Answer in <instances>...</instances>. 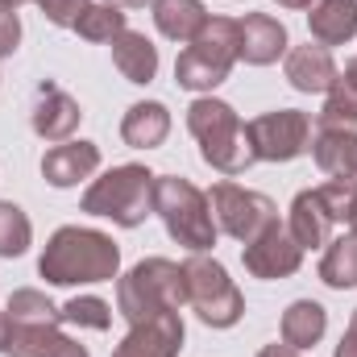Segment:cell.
Wrapping results in <instances>:
<instances>
[{"mask_svg":"<svg viewBox=\"0 0 357 357\" xmlns=\"http://www.w3.org/2000/svg\"><path fill=\"white\" fill-rule=\"evenodd\" d=\"M38 274L50 287H84V282H112L121 274V250L108 233L100 229H84V225H63L42 258H38Z\"/></svg>","mask_w":357,"mask_h":357,"instance_id":"obj_1","label":"cell"},{"mask_svg":"<svg viewBox=\"0 0 357 357\" xmlns=\"http://www.w3.org/2000/svg\"><path fill=\"white\" fill-rule=\"evenodd\" d=\"M187 129L199 142V154L212 171L220 175H241L258 162L254 142L241 125V116L233 112V104L216 100V96H195L187 108Z\"/></svg>","mask_w":357,"mask_h":357,"instance_id":"obj_2","label":"cell"},{"mask_svg":"<svg viewBox=\"0 0 357 357\" xmlns=\"http://www.w3.org/2000/svg\"><path fill=\"white\" fill-rule=\"evenodd\" d=\"M183 303H187L183 266L171 258H146L116 278V312L129 324H142L158 312H178Z\"/></svg>","mask_w":357,"mask_h":357,"instance_id":"obj_3","label":"cell"},{"mask_svg":"<svg viewBox=\"0 0 357 357\" xmlns=\"http://www.w3.org/2000/svg\"><path fill=\"white\" fill-rule=\"evenodd\" d=\"M154 212L162 216L171 241H178L191 254H208L216 245V220L208 208V195L178 175H158L154 178Z\"/></svg>","mask_w":357,"mask_h":357,"instance_id":"obj_4","label":"cell"},{"mask_svg":"<svg viewBox=\"0 0 357 357\" xmlns=\"http://www.w3.org/2000/svg\"><path fill=\"white\" fill-rule=\"evenodd\" d=\"M154 178L146 167L137 162H125V167H112L108 175H100L84 191V212L88 216H104L121 229H137L150 212H154Z\"/></svg>","mask_w":357,"mask_h":357,"instance_id":"obj_5","label":"cell"},{"mask_svg":"<svg viewBox=\"0 0 357 357\" xmlns=\"http://www.w3.org/2000/svg\"><path fill=\"white\" fill-rule=\"evenodd\" d=\"M183 287H187V303L208 328H233L245 316V295L237 291V282L216 258L191 254L183 262Z\"/></svg>","mask_w":357,"mask_h":357,"instance_id":"obj_6","label":"cell"},{"mask_svg":"<svg viewBox=\"0 0 357 357\" xmlns=\"http://www.w3.org/2000/svg\"><path fill=\"white\" fill-rule=\"evenodd\" d=\"M208 208L216 220V233H229L233 241L250 245L254 237H262L270 225H278V208L262 191L237 187V183H216L208 191Z\"/></svg>","mask_w":357,"mask_h":357,"instance_id":"obj_7","label":"cell"},{"mask_svg":"<svg viewBox=\"0 0 357 357\" xmlns=\"http://www.w3.org/2000/svg\"><path fill=\"white\" fill-rule=\"evenodd\" d=\"M258 162H295L312 150V116L299 108H274L245 125Z\"/></svg>","mask_w":357,"mask_h":357,"instance_id":"obj_8","label":"cell"},{"mask_svg":"<svg viewBox=\"0 0 357 357\" xmlns=\"http://www.w3.org/2000/svg\"><path fill=\"white\" fill-rule=\"evenodd\" d=\"M241 262L254 278H291L295 270L303 266V245L287 233V225H270L262 237H254L245 250H241Z\"/></svg>","mask_w":357,"mask_h":357,"instance_id":"obj_9","label":"cell"},{"mask_svg":"<svg viewBox=\"0 0 357 357\" xmlns=\"http://www.w3.org/2000/svg\"><path fill=\"white\" fill-rule=\"evenodd\" d=\"M183 316L178 312H158L142 324L129 328V337L112 349V357H178L183 349Z\"/></svg>","mask_w":357,"mask_h":357,"instance_id":"obj_10","label":"cell"},{"mask_svg":"<svg viewBox=\"0 0 357 357\" xmlns=\"http://www.w3.org/2000/svg\"><path fill=\"white\" fill-rule=\"evenodd\" d=\"M287 54V25L270 13H250L237 21V59L250 67H270Z\"/></svg>","mask_w":357,"mask_h":357,"instance_id":"obj_11","label":"cell"},{"mask_svg":"<svg viewBox=\"0 0 357 357\" xmlns=\"http://www.w3.org/2000/svg\"><path fill=\"white\" fill-rule=\"evenodd\" d=\"M79 121H84V108H79L75 96H67L54 84L38 88V100H33V133L42 142H54V146L71 142V133L79 129Z\"/></svg>","mask_w":357,"mask_h":357,"instance_id":"obj_12","label":"cell"},{"mask_svg":"<svg viewBox=\"0 0 357 357\" xmlns=\"http://www.w3.org/2000/svg\"><path fill=\"white\" fill-rule=\"evenodd\" d=\"M282 71H287V84L295 91H303V96H328L333 84H337V75H341V67L333 63V54L324 46H312V42L287 50Z\"/></svg>","mask_w":357,"mask_h":357,"instance_id":"obj_13","label":"cell"},{"mask_svg":"<svg viewBox=\"0 0 357 357\" xmlns=\"http://www.w3.org/2000/svg\"><path fill=\"white\" fill-rule=\"evenodd\" d=\"M100 171V146L96 142H59L42 154V178L50 187H75L79 178H91Z\"/></svg>","mask_w":357,"mask_h":357,"instance_id":"obj_14","label":"cell"},{"mask_svg":"<svg viewBox=\"0 0 357 357\" xmlns=\"http://www.w3.org/2000/svg\"><path fill=\"white\" fill-rule=\"evenodd\" d=\"M307 29L316 46H345L357 38V0H312L307 4Z\"/></svg>","mask_w":357,"mask_h":357,"instance_id":"obj_15","label":"cell"},{"mask_svg":"<svg viewBox=\"0 0 357 357\" xmlns=\"http://www.w3.org/2000/svg\"><path fill=\"white\" fill-rule=\"evenodd\" d=\"M333 216H328V208H324V199H320V191L312 187V191H299L295 199H291V216H287V233L303 245V250H320V245H328V233H333Z\"/></svg>","mask_w":357,"mask_h":357,"instance_id":"obj_16","label":"cell"},{"mask_svg":"<svg viewBox=\"0 0 357 357\" xmlns=\"http://www.w3.org/2000/svg\"><path fill=\"white\" fill-rule=\"evenodd\" d=\"M312 154H316V167L328 178H341V183L357 187V133L354 129H320L316 142H312Z\"/></svg>","mask_w":357,"mask_h":357,"instance_id":"obj_17","label":"cell"},{"mask_svg":"<svg viewBox=\"0 0 357 357\" xmlns=\"http://www.w3.org/2000/svg\"><path fill=\"white\" fill-rule=\"evenodd\" d=\"M167 133H171V108L158 104V100L133 104V108L125 112V121H121V137H125V146H133V150H158V146L167 142Z\"/></svg>","mask_w":357,"mask_h":357,"instance_id":"obj_18","label":"cell"},{"mask_svg":"<svg viewBox=\"0 0 357 357\" xmlns=\"http://www.w3.org/2000/svg\"><path fill=\"white\" fill-rule=\"evenodd\" d=\"M112 63L129 84H150L158 75V46L137 29H121L112 38Z\"/></svg>","mask_w":357,"mask_h":357,"instance_id":"obj_19","label":"cell"},{"mask_svg":"<svg viewBox=\"0 0 357 357\" xmlns=\"http://www.w3.org/2000/svg\"><path fill=\"white\" fill-rule=\"evenodd\" d=\"M204 21H208L204 0H154V25L171 42L191 46V38L204 29Z\"/></svg>","mask_w":357,"mask_h":357,"instance_id":"obj_20","label":"cell"},{"mask_svg":"<svg viewBox=\"0 0 357 357\" xmlns=\"http://www.w3.org/2000/svg\"><path fill=\"white\" fill-rule=\"evenodd\" d=\"M324 328H328V312H324L316 299H295V303L282 312V345H291V349H312V345H320Z\"/></svg>","mask_w":357,"mask_h":357,"instance_id":"obj_21","label":"cell"},{"mask_svg":"<svg viewBox=\"0 0 357 357\" xmlns=\"http://www.w3.org/2000/svg\"><path fill=\"white\" fill-rule=\"evenodd\" d=\"M191 50L204 54L208 63L233 71V63H237V21L233 17H208L204 29L191 38Z\"/></svg>","mask_w":357,"mask_h":357,"instance_id":"obj_22","label":"cell"},{"mask_svg":"<svg viewBox=\"0 0 357 357\" xmlns=\"http://www.w3.org/2000/svg\"><path fill=\"white\" fill-rule=\"evenodd\" d=\"M357 125V59L337 75V84L328 91L324 108H320V129H354Z\"/></svg>","mask_w":357,"mask_h":357,"instance_id":"obj_23","label":"cell"},{"mask_svg":"<svg viewBox=\"0 0 357 357\" xmlns=\"http://www.w3.org/2000/svg\"><path fill=\"white\" fill-rule=\"evenodd\" d=\"M320 278H324V287H333V291H349V287H357V237L354 233L333 237V241L324 245Z\"/></svg>","mask_w":357,"mask_h":357,"instance_id":"obj_24","label":"cell"},{"mask_svg":"<svg viewBox=\"0 0 357 357\" xmlns=\"http://www.w3.org/2000/svg\"><path fill=\"white\" fill-rule=\"evenodd\" d=\"M4 312H8L13 324H25V328H59V324H63V307H54L38 287L13 291V299H8Z\"/></svg>","mask_w":357,"mask_h":357,"instance_id":"obj_25","label":"cell"},{"mask_svg":"<svg viewBox=\"0 0 357 357\" xmlns=\"http://www.w3.org/2000/svg\"><path fill=\"white\" fill-rule=\"evenodd\" d=\"M229 79V71L225 67H216V63H208L204 54H195L191 46L183 50L175 59V84L187 91H199V96H212V88H220Z\"/></svg>","mask_w":357,"mask_h":357,"instance_id":"obj_26","label":"cell"},{"mask_svg":"<svg viewBox=\"0 0 357 357\" xmlns=\"http://www.w3.org/2000/svg\"><path fill=\"white\" fill-rule=\"evenodd\" d=\"M121 29H129L125 25V13L121 8H112V4H88L84 13H79V21H75V33L84 38V42H112Z\"/></svg>","mask_w":357,"mask_h":357,"instance_id":"obj_27","label":"cell"},{"mask_svg":"<svg viewBox=\"0 0 357 357\" xmlns=\"http://www.w3.org/2000/svg\"><path fill=\"white\" fill-rule=\"evenodd\" d=\"M29 241H33L29 216H25L17 204L0 199V258H21V254L29 250Z\"/></svg>","mask_w":357,"mask_h":357,"instance_id":"obj_28","label":"cell"},{"mask_svg":"<svg viewBox=\"0 0 357 357\" xmlns=\"http://www.w3.org/2000/svg\"><path fill=\"white\" fill-rule=\"evenodd\" d=\"M63 324H75V328H91V333H104L112 324V307L96 295H75L63 303Z\"/></svg>","mask_w":357,"mask_h":357,"instance_id":"obj_29","label":"cell"},{"mask_svg":"<svg viewBox=\"0 0 357 357\" xmlns=\"http://www.w3.org/2000/svg\"><path fill=\"white\" fill-rule=\"evenodd\" d=\"M54 25H67V29H75V21H79V13L88 8L91 0H33Z\"/></svg>","mask_w":357,"mask_h":357,"instance_id":"obj_30","label":"cell"},{"mask_svg":"<svg viewBox=\"0 0 357 357\" xmlns=\"http://www.w3.org/2000/svg\"><path fill=\"white\" fill-rule=\"evenodd\" d=\"M21 46V17L17 13H0V59L17 54Z\"/></svg>","mask_w":357,"mask_h":357,"instance_id":"obj_31","label":"cell"},{"mask_svg":"<svg viewBox=\"0 0 357 357\" xmlns=\"http://www.w3.org/2000/svg\"><path fill=\"white\" fill-rule=\"evenodd\" d=\"M42 357H91L88 345H79V341H71L67 333H54V341L42 349Z\"/></svg>","mask_w":357,"mask_h":357,"instance_id":"obj_32","label":"cell"},{"mask_svg":"<svg viewBox=\"0 0 357 357\" xmlns=\"http://www.w3.org/2000/svg\"><path fill=\"white\" fill-rule=\"evenodd\" d=\"M333 357H357V337H349V333H345V337H341V345H337V354Z\"/></svg>","mask_w":357,"mask_h":357,"instance_id":"obj_33","label":"cell"},{"mask_svg":"<svg viewBox=\"0 0 357 357\" xmlns=\"http://www.w3.org/2000/svg\"><path fill=\"white\" fill-rule=\"evenodd\" d=\"M258 357H299V349H291V345H266Z\"/></svg>","mask_w":357,"mask_h":357,"instance_id":"obj_34","label":"cell"},{"mask_svg":"<svg viewBox=\"0 0 357 357\" xmlns=\"http://www.w3.org/2000/svg\"><path fill=\"white\" fill-rule=\"evenodd\" d=\"M8 333H13V320H8V312H0V354L8 349Z\"/></svg>","mask_w":357,"mask_h":357,"instance_id":"obj_35","label":"cell"},{"mask_svg":"<svg viewBox=\"0 0 357 357\" xmlns=\"http://www.w3.org/2000/svg\"><path fill=\"white\" fill-rule=\"evenodd\" d=\"M104 4H112V8H142V4H150V0H104Z\"/></svg>","mask_w":357,"mask_h":357,"instance_id":"obj_36","label":"cell"},{"mask_svg":"<svg viewBox=\"0 0 357 357\" xmlns=\"http://www.w3.org/2000/svg\"><path fill=\"white\" fill-rule=\"evenodd\" d=\"M274 4H282V8H307L312 0H274Z\"/></svg>","mask_w":357,"mask_h":357,"instance_id":"obj_37","label":"cell"},{"mask_svg":"<svg viewBox=\"0 0 357 357\" xmlns=\"http://www.w3.org/2000/svg\"><path fill=\"white\" fill-rule=\"evenodd\" d=\"M21 4H25V0H0V13H17Z\"/></svg>","mask_w":357,"mask_h":357,"instance_id":"obj_38","label":"cell"},{"mask_svg":"<svg viewBox=\"0 0 357 357\" xmlns=\"http://www.w3.org/2000/svg\"><path fill=\"white\" fill-rule=\"evenodd\" d=\"M349 233L357 237V208H354V216H349Z\"/></svg>","mask_w":357,"mask_h":357,"instance_id":"obj_39","label":"cell"}]
</instances>
